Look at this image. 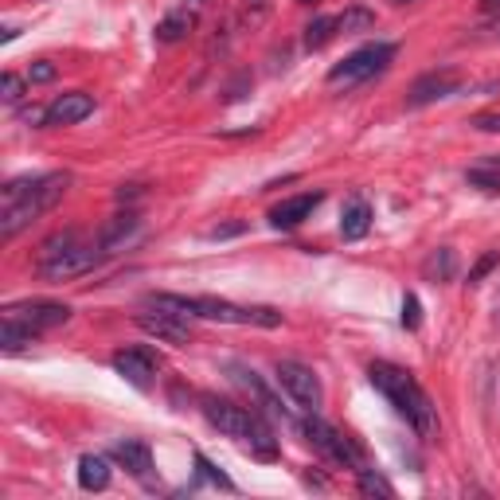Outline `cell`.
<instances>
[{
    "label": "cell",
    "instance_id": "4",
    "mask_svg": "<svg viewBox=\"0 0 500 500\" xmlns=\"http://www.w3.org/2000/svg\"><path fill=\"white\" fill-rule=\"evenodd\" d=\"M301 430H305V438H309V446L320 450L328 461H336V465H344V469H364V450L356 446L348 434H341L336 427H328L325 419L313 411L305 422H301Z\"/></svg>",
    "mask_w": 500,
    "mask_h": 500
},
{
    "label": "cell",
    "instance_id": "39",
    "mask_svg": "<svg viewBox=\"0 0 500 500\" xmlns=\"http://www.w3.org/2000/svg\"><path fill=\"white\" fill-rule=\"evenodd\" d=\"M247 4H250V8H262V4H266V0H247Z\"/></svg>",
    "mask_w": 500,
    "mask_h": 500
},
{
    "label": "cell",
    "instance_id": "13",
    "mask_svg": "<svg viewBox=\"0 0 500 500\" xmlns=\"http://www.w3.org/2000/svg\"><path fill=\"white\" fill-rule=\"evenodd\" d=\"M231 380H235V383L242 387V391L250 395V399H254V407H258L262 414H270V419H289V411L281 407V399H278V395L270 391L266 383L258 380V375L250 372V367H242V364H231Z\"/></svg>",
    "mask_w": 500,
    "mask_h": 500
},
{
    "label": "cell",
    "instance_id": "3",
    "mask_svg": "<svg viewBox=\"0 0 500 500\" xmlns=\"http://www.w3.org/2000/svg\"><path fill=\"white\" fill-rule=\"evenodd\" d=\"M102 262V250L98 242L87 247L79 239V231H55L51 239L40 242V273L47 281H67V278H79V273L94 270Z\"/></svg>",
    "mask_w": 500,
    "mask_h": 500
},
{
    "label": "cell",
    "instance_id": "30",
    "mask_svg": "<svg viewBox=\"0 0 500 500\" xmlns=\"http://www.w3.org/2000/svg\"><path fill=\"white\" fill-rule=\"evenodd\" d=\"M0 98L4 102H20L24 98V79L16 71H4V79H0Z\"/></svg>",
    "mask_w": 500,
    "mask_h": 500
},
{
    "label": "cell",
    "instance_id": "19",
    "mask_svg": "<svg viewBox=\"0 0 500 500\" xmlns=\"http://www.w3.org/2000/svg\"><path fill=\"white\" fill-rule=\"evenodd\" d=\"M367 231H372V207H367V200H352L341 215V235L348 242H356V239H364Z\"/></svg>",
    "mask_w": 500,
    "mask_h": 500
},
{
    "label": "cell",
    "instance_id": "12",
    "mask_svg": "<svg viewBox=\"0 0 500 500\" xmlns=\"http://www.w3.org/2000/svg\"><path fill=\"white\" fill-rule=\"evenodd\" d=\"M458 90H461V74L458 71H430V74H422V79H414L407 102L411 106H430V102L450 98V94H458Z\"/></svg>",
    "mask_w": 500,
    "mask_h": 500
},
{
    "label": "cell",
    "instance_id": "29",
    "mask_svg": "<svg viewBox=\"0 0 500 500\" xmlns=\"http://www.w3.org/2000/svg\"><path fill=\"white\" fill-rule=\"evenodd\" d=\"M356 477H360V493L367 496H395V488H391V481H383L380 473H372V469H356Z\"/></svg>",
    "mask_w": 500,
    "mask_h": 500
},
{
    "label": "cell",
    "instance_id": "41",
    "mask_svg": "<svg viewBox=\"0 0 500 500\" xmlns=\"http://www.w3.org/2000/svg\"><path fill=\"white\" fill-rule=\"evenodd\" d=\"M301 4H313V0H301Z\"/></svg>",
    "mask_w": 500,
    "mask_h": 500
},
{
    "label": "cell",
    "instance_id": "31",
    "mask_svg": "<svg viewBox=\"0 0 500 500\" xmlns=\"http://www.w3.org/2000/svg\"><path fill=\"white\" fill-rule=\"evenodd\" d=\"M419 325H422V305H419V297H414V294H407V297H403V328H411V333H414Z\"/></svg>",
    "mask_w": 500,
    "mask_h": 500
},
{
    "label": "cell",
    "instance_id": "24",
    "mask_svg": "<svg viewBox=\"0 0 500 500\" xmlns=\"http://www.w3.org/2000/svg\"><path fill=\"white\" fill-rule=\"evenodd\" d=\"M188 32H192V16L188 12H173V16H165V20L157 24V40L160 43H176V40H184Z\"/></svg>",
    "mask_w": 500,
    "mask_h": 500
},
{
    "label": "cell",
    "instance_id": "37",
    "mask_svg": "<svg viewBox=\"0 0 500 500\" xmlns=\"http://www.w3.org/2000/svg\"><path fill=\"white\" fill-rule=\"evenodd\" d=\"M16 35H20V27H16V24H8V27H4V32H0V43H12V40H16Z\"/></svg>",
    "mask_w": 500,
    "mask_h": 500
},
{
    "label": "cell",
    "instance_id": "32",
    "mask_svg": "<svg viewBox=\"0 0 500 500\" xmlns=\"http://www.w3.org/2000/svg\"><path fill=\"white\" fill-rule=\"evenodd\" d=\"M55 74H59V67H55L51 59H35L32 67H27V82H51Z\"/></svg>",
    "mask_w": 500,
    "mask_h": 500
},
{
    "label": "cell",
    "instance_id": "1",
    "mask_svg": "<svg viewBox=\"0 0 500 500\" xmlns=\"http://www.w3.org/2000/svg\"><path fill=\"white\" fill-rule=\"evenodd\" d=\"M367 380H372L375 391L411 422V430L419 434L422 442L438 438V407L430 403V395L422 391L419 380H414L407 367L387 364V360H372L367 364Z\"/></svg>",
    "mask_w": 500,
    "mask_h": 500
},
{
    "label": "cell",
    "instance_id": "5",
    "mask_svg": "<svg viewBox=\"0 0 500 500\" xmlns=\"http://www.w3.org/2000/svg\"><path fill=\"white\" fill-rule=\"evenodd\" d=\"M273 380H278V387L297 403L301 411L313 414L320 403H325V387H320L317 372L309 364H301V360H278V364H273Z\"/></svg>",
    "mask_w": 500,
    "mask_h": 500
},
{
    "label": "cell",
    "instance_id": "10",
    "mask_svg": "<svg viewBox=\"0 0 500 500\" xmlns=\"http://www.w3.org/2000/svg\"><path fill=\"white\" fill-rule=\"evenodd\" d=\"M137 328L141 333H149L153 341H165V344H192V328H188L184 317L176 313H165V309H153V313H137Z\"/></svg>",
    "mask_w": 500,
    "mask_h": 500
},
{
    "label": "cell",
    "instance_id": "34",
    "mask_svg": "<svg viewBox=\"0 0 500 500\" xmlns=\"http://www.w3.org/2000/svg\"><path fill=\"white\" fill-rule=\"evenodd\" d=\"M235 235H242V223H219L207 231V239H235Z\"/></svg>",
    "mask_w": 500,
    "mask_h": 500
},
{
    "label": "cell",
    "instance_id": "18",
    "mask_svg": "<svg viewBox=\"0 0 500 500\" xmlns=\"http://www.w3.org/2000/svg\"><path fill=\"white\" fill-rule=\"evenodd\" d=\"M79 485L87 493H102L110 485V461L102 454H82L79 458Z\"/></svg>",
    "mask_w": 500,
    "mask_h": 500
},
{
    "label": "cell",
    "instance_id": "38",
    "mask_svg": "<svg viewBox=\"0 0 500 500\" xmlns=\"http://www.w3.org/2000/svg\"><path fill=\"white\" fill-rule=\"evenodd\" d=\"M481 12H488V16L500 12V0H481Z\"/></svg>",
    "mask_w": 500,
    "mask_h": 500
},
{
    "label": "cell",
    "instance_id": "6",
    "mask_svg": "<svg viewBox=\"0 0 500 500\" xmlns=\"http://www.w3.org/2000/svg\"><path fill=\"white\" fill-rule=\"evenodd\" d=\"M395 59V43H364L360 51H352L344 63H336L333 71H328V82H344V87H352V82H364V79H372V74H380L387 63Z\"/></svg>",
    "mask_w": 500,
    "mask_h": 500
},
{
    "label": "cell",
    "instance_id": "27",
    "mask_svg": "<svg viewBox=\"0 0 500 500\" xmlns=\"http://www.w3.org/2000/svg\"><path fill=\"white\" fill-rule=\"evenodd\" d=\"M196 469H200V481H207V485H215V488H223V493H235V481L223 473L215 461H207L204 454H196Z\"/></svg>",
    "mask_w": 500,
    "mask_h": 500
},
{
    "label": "cell",
    "instance_id": "33",
    "mask_svg": "<svg viewBox=\"0 0 500 500\" xmlns=\"http://www.w3.org/2000/svg\"><path fill=\"white\" fill-rule=\"evenodd\" d=\"M496 262H500V250H488V254H481V258H477V266H473V270H469V286H477V281H481V278H485V273H488V270H493V266H496Z\"/></svg>",
    "mask_w": 500,
    "mask_h": 500
},
{
    "label": "cell",
    "instance_id": "26",
    "mask_svg": "<svg viewBox=\"0 0 500 500\" xmlns=\"http://www.w3.org/2000/svg\"><path fill=\"white\" fill-rule=\"evenodd\" d=\"M336 27H341L344 35L367 32V27H375V12H367V8H344V12L336 16Z\"/></svg>",
    "mask_w": 500,
    "mask_h": 500
},
{
    "label": "cell",
    "instance_id": "20",
    "mask_svg": "<svg viewBox=\"0 0 500 500\" xmlns=\"http://www.w3.org/2000/svg\"><path fill=\"white\" fill-rule=\"evenodd\" d=\"M35 336H40L35 328H27V325H20V320L4 317V325H0V352H4V356L24 352V348L35 344Z\"/></svg>",
    "mask_w": 500,
    "mask_h": 500
},
{
    "label": "cell",
    "instance_id": "22",
    "mask_svg": "<svg viewBox=\"0 0 500 500\" xmlns=\"http://www.w3.org/2000/svg\"><path fill=\"white\" fill-rule=\"evenodd\" d=\"M454 270H458V258H454V250L450 247H438L427 262H422V273H427L430 281H450L454 278Z\"/></svg>",
    "mask_w": 500,
    "mask_h": 500
},
{
    "label": "cell",
    "instance_id": "23",
    "mask_svg": "<svg viewBox=\"0 0 500 500\" xmlns=\"http://www.w3.org/2000/svg\"><path fill=\"white\" fill-rule=\"evenodd\" d=\"M149 309H165V313H176V317H196V297H181V294H149L145 297Z\"/></svg>",
    "mask_w": 500,
    "mask_h": 500
},
{
    "label": "cell",
    "instance_id": "2",
    "mask_svg": "<svg viewBox=\"0 0 500 500\" xmlns=\"http://www.w3.org/2000/svg\"><path fill=\"white\" fill-rule=\"evenodd\" d=\"M67 188H71V173L35 176L32 192H24L20 200L4 204V212H0V239H16L24 227H32V219H40L43 212H51V207L67 196Z\"/></svg>",
    "mask_w": 500,
    "mask_h": 500
},
{
    "label": "cell",
    "instance_id": "7",
    "mask_svg": "<svg viewBox=\"0 0 500 500\" xmlns=\"http://www.w3.org/2000/svg\"><path fill=\"white\" fill-rule=\"evenodd\" d=\"M200 403H204V419L212 422L219 434H227V438H235V442H247L250 438L258 411H247V407H239V403L219 399V395H204Z\"/></svg>",
    "mask_w": 500,
    "mask_h": 500
},
{
    "label": "cell",
    "instance_id": "14",
    "mask_svg": "<svg viewBox=\"0 0 500 500\" xmlns=\"http://www.w3.org/2000/svg\"><path fill=\"white\" fill-rule=\"evenodd\" d=\"M94 114V98L82 90H71V94H59V98L47 106V126H79Z\"/></svg>",
    "mask_w": 500,
    "mask_h": 500
},
{
    "label": "cell",
    "instance_id": "15",
    "mask_svg": "<svg viewBox=\"0 0 500 500\" xmlns=\"http://www.w3.org/2000/svg\"><path fill=\"white\" fill-rule=\"evenodd\" d=\"M325 200L320 192H301V196H289V200H281L278 207L270 212V223L278 231H294V227H301V223L313 215V207Z\"/></svg>",
    "mask_w": 500,
    "mask_h": 500
},
{
    "label": "cell",
    "instance_id": "8",
    "mask_svg": "<svg viewBox=\"0 0 500 500\" xmlns=\"http://www.w3.org/2000/svg\"><path fill=\"white\" fill-rule=\"evenodd\" d=\"M4 317L20 320V325L35 328V333H47V328H59L71 320V309L63 301H16V305L4 309Z\"/></svg>",
    "mask_w": 500,
    "mask_h": 500
},
{
    "label": "cell",
    "instance_id": "40",
    "mask_svg": "<svg viewBox=\"0 0 500 500\" xmlns=\"http://www.w3.org/2000/svg\"><path fill=\"white\" fill-rule=\"evenodd\" d=\"M395 4H411V0H395Z\"/></svg>",
    "mask_w": 500,
    "mask_h": 500
},
{
    "label": "cell",
    "instance_id": "25",
    "mask_svg": "<svg viewBox=\"0 0 500 500\" xmlns=\"http://www.w3.org/2000/svg\"><path fill=\"white\" fill-rule=\"evenodd\" d=\"M336 32H341V27H336V16H317V20L305 27V47L309 51H317V47H325Z\"/></svg>",
    "mask_w": 500,
    "mask_h": 500
},
{
    "label": "cell",
    "instance_id": "11",
    "mask_svg": "<svg viewBox=\"0 0 500 500\" xmlns=\"http://www.w3.org/2000/svg\"><path fill=\"white\" fill-rule=\"evenodd\" d=\"M137 235H141V215L137 212H118V215H110V219L102 223L98 250L102 254H118V250H126Z\"/></svg>",
    "mask_w": 500,
    "mask_h": 500
},
{
    "label": "cell",
    "instance_id": "28",
    "mask_svg": "<svg viewBox=\"0 0 500 500\" xmlns=\"http://www.w3.org/2000/svg\"><path fill=\"white\" fill-rule=\"evenodd\" d=\"M465 181L473 184V188H481V192H488V196H500V168H488V165L469 168Z\"/></svg>",
    "mask_w": 500,
    "mask_h": 500
},
{
    "label": "cell",
    "instance_id": "21",
    "mask_svg": "<svg viewBox=\"0 0 500 500\" xmlns=\"http://www.w3.org/2000/svg\"><path fill=\"white\" fill-rule=\"evenodd\" d=\"M247 450L258 461H273L278 458V438H273V430L266 427V419H262V411H258V419H254V430H250V438H247Z\"/></svg>",
    "mask_w": 500,
    "mask_h": 500
},
{
    "label": "cell",
    "instance_id": "16",
    "mask_svg": "<svg viewBox=\"0 0 500 500\" xmlns=\"http://www.w3.org/2000/svg\"><path fill=\"white\" fill-rule=\"evenodd\" d=\"M110 458H114V461H118L121 469H126L129 477H137V481H149V477H153V450H149L145 442H137V438L114 442V450H110Z\"/></svg>",
    "mask_w": 500,
    "mask_h": 500
},
{
    "label": "cell",
    "instance_id": "9",
    "mask_svg": "<svg viewBox=\"0 0 500 500\" xmlns=\"http://www.w3.org/2000/svg\"><path fill=\"white\" fill-rule=\"evenodd\" d=\"M114 372L126 383H134L137 391H149L157 383V360L149 348H121V352H114Z\"/></svg>",
    "mask_w": 500,
    "mask_h": 500
},
{
    "label": "cell",
    "instance_id": "36",
    "mask_svg": "<svg viewBox=\"0 0 500 500\" xmlns=\"http://www.w3.org/2000/svg\"><path fill=\"white\" fill-rule=\"evenodd\" d=\"M137 196H145V192H141V184H121V188H118V200H121V204H126V200H137Z\"/></svg>",
    "mask_w": 500,
    "mask_h": 500
},
{
    "label": "cell",
    "instance_id": "35",
    "mask_svg": "<svg viewBox=\"0 0 500 500\" xmlns=\"http://www.w3.org/2000/svg\"><path fill=\"white\" fill-rule=\"evenodd\" d=\"M473 126L485 129V134H500V114H481V118H473Z\"/></svg>",
    "mask_w": 500,
    "mask_h": 500
},
{
    "label": "cell",
    "instance_id": "17",
    "mask_svg": "<svg viewBox=\"0 0 500 500\" xmlns=\"http://www.w3.org/2000/svg\"><path fill=\"white\" fill-rule=\"evenodd\" d=\"M196 317L219 320V325H254L250 305H235V301L223 297H196Z\"/></svg>",
    "mask_w": 500,
    "mask_h": 500
}]
</instances>
